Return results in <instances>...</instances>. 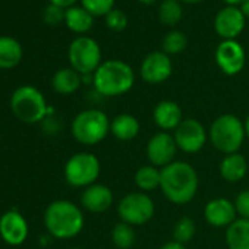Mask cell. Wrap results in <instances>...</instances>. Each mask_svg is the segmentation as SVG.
<instances>
[{"mask_svg":"<svg viewBox=\"0 0 249 249\" xmlns=\"http://www.w3.org/2000/svg\"><path fill=\"white\" fill-rule=\"evenodd\" d=\"M160 249H186V248H185L183 243H179V242H176V240H172V242L164 243Z\"/></svg>","mask_w":249,"mask_h":249,"instance_id":"35","label":"cell"},{"mask_svg":"<svg viewBox=\"0 0 249 249\" xmlns=\"http://www.w3.org/2000/svg\"><path fill=\"white\" fill-rule=\"evenodd\" d=\"M208 138L223 154H234L240 150L246 134L243 122L234 114H221L211 123Z\"/></svg>","mask_w":249,"mask_h":249,"instance_id":"4","label":"cell"},{"mask_svg":"<svg viewBox=\"0 0 249 249\" xmlns=\"http://www.w3.org/2000/svg\"><path fill=\"white\" fill-rule=\"evenodd\" d=\"M81 82H82L81 73H78L72 68H65V69L57 71L52 79L54 91L59 94H63V95L76 92L78 88L81 87Z\"/></svg>","mask_w":249,"mask_h":249,"instance_id":"23","label":"cell"},{"mask_svg":"<svg viewBox=\"0 0 249 249\" xmlns=\"http://www.w3.org/2000/svg\"><path fill=\"white\" fill-rule=\"evenodd\" d=\"M233 204H234L237 215L240 218H248L249 220V189L239 192Z\"/></svg>","mask_w":249,"mask_h":249,"instance_id":"33","label":"cell"},{"mask_svg":"<svg viewBox=\"0 0 249 249\" xmlns=\"http://www.w3.org/2000/svg\"><path fill=\"white\" fill-rule=\"evenodd\" d=\"M52 5H56V6H60V8H71L73 6V3L76 0H49Z\"/></svg>","mask_w":249,"mask_h":249,"instance_id":"34","label":"cell"},{"mask_svg":"<svg viewBox=\"0 0 249 249\" xmlns=\"http://www.w3.org/2000/svg\"><path fill=\"white\" fill-rule=\"evenodd\" d=\"M248 173V161L246 159L239 154H227L223 157L220 163V176L230 183L240 182Z\"/></svg>","mask_w":249,"mask_h":249,"instance_id":"20","label":"cell"},{"mask_svg":"<svg viewBox=\"0 0 249 249\" xmlns=\"http://www.w3.org/2000/svg\"><path fill=\"white\" fill-rule=\"evenodd\" d=\"M196 233V226L195 221L189 217H182L180 220H178V223L175 224L173 229V237L176 242L179 243H188L194 239Z\"/></svg>","mask_w":249,"mask_h":249,"instance_id":"28","label":"cell"},{"mask_svg":"<svg viewBox=\"0 0 249 249\" xmlns=\"http://www.w3.org/2000/svg\"><path fill=\"white\" fill-rule=\"evenodd\" d=\"M154 201L145 192H131L124 195L117 207L122 221L131 226H142L154 217Z\"/></svg>","mask_w":249,"mask_h":249,"instance_id":"9","label":"cell"},{"mask_svg":"<svg viewBox=\"0 0 249 249\" xmlns=\"http://www.w3.org/2000/svg\"><path fill=\"white\" fill-rule=\"evenodd\" d=\"M72 249H82V248H72Z\"/></svg>","mask_w":249,"mask_h":249,"instance_id":"41","label":"cell"},{"mask_svg":"<svg viewBox=\"0 0 249 249\" xmlns=\"http://www.w3.org/2000/svg\"><path fill=\"white\" fill-rule=\"evenodd\" d=\"M100 172V160L91 153L73 154L65 164V179L75 188H88L94 185Z\"/></svg>","mask_w":249,"mask_h":249,"instance_id":"7","label":"cell"},{"mask_svg":"<svg viewBox=\"0 0 249 249\" xmlns=\"http://www.w3.org/2000/svg\"><path fill=\"white\" fill-rule=\"evenodd\" d=\"M114 201L113 192L108 186L101 183H94L84 189L81 195V204L89 213H104Z\"/></svg>","mask_w":249,"mask_h":249,"instance_id":"17","label":"cell"},{"mask_svg":"<svg viewBox=\"0 0 249 249\" xmlns=\"http://www.w3.org/2000/svg\"><path fill=\"white\" fill-rule=\"evenodd\" d=\"M160 19L164 25L173 27L176 25L182 18V6L179 0H164L160 6Z\"/></svg>","mask_w":249,"mask_h":249,"instance_id":"27","label":"cell"},{"mask_svg":"<svg viewBox=\"0 0 249 249\" xmlns=\"http://www.w3.org/2000/svg\"><path fill=\"white\" fill-rule=\"evenodd\" d=\"M110 132V120L98 108H88L78 113L72 122V135L82 145H97Z\"/></svg>","mask_w":249,"mask_h":249,"instance_id":"5","label":"cell"},{"mask_svg":"<svg viewBox=\"0 0 249 249\" xmlns=\"http://www.w3.org/2000/svg\"><path fill=\"white\" fill-rule=\"evenodd\" d=\"M178 150L176 141L169 132H159L147 142V157L150 164L161 169L175 161Z\"/></svg>","mask_w":249,"mask_h":249,"instance_id":"11","label":"cell"},{"mask_svg":"<svg viewBox=\"0 0 249 249\" xmlns=\"http://www.w3.org/2000/svg\"><path fill=\"white\" fill-rule=\"evenodd\" d=\"M182 2H186V3H198V2H202V0H182Z\"/></svg>","mask_w":249,"mask_h":249,"instance_id":"40","label":"cell"},{"mask_svg":"<svg viewBox=\"0 0 249 249\" xmlns=\"http://www.w3.org/2000/svg\"><path fill=\"white\" fill-rule=\"evenodd\" d=\"M95 91L104 97L123 95L135 84V73L132 68L122 60L103 62L92 75Z\"/></svg>","mask_w":249,"mask_h":249,"instance_id":"2","label":"cell"},{"mask_svg":"<svg viewBox=\"0 0 249 249\" xmlns=\"http://www.w3.org/2000/svg\"><path fill=\"white\" fill-rule=\"evenodd\" d=\"M65 22L71 31L76 34H85L92 28L94 17L82 6H71L65 12Z\"/></svg>","mask_w":249,"mask_h":249,"instance_id":"22","label":"cell"},{"mask_svg":"<svg viewBox=\"0 0 249 249\" xmlns=\"http://www.w3.org/2000/svg\"><path fill=\"white\" fill-rule=\"evenodd\" d=\"M65 12L66 11H63V8L50 3L43 12V18L50 25H59L62 21H65Z\"/></svg>","mask_w":249,"mask_h":249,"instance_id":"32","label":"cell"},{"mask_svg":"<svg viewBox=\"0 0 249 249\" xmlns=\"http://www.w3.org/2000/svg\"><path fill=\"white\" fill-rule=\"evenodd\" d=\"M0 236L9 245H21L28 236V224L18 211H8L0 218Z\"/></svg>","mask_w":249,"mask_h":249,"instance_id":"16","label":"cell"},{"mask_svg":"<svg viewBox=\"0 0 249 249\" xmlns=\"http://www.w3.org/2000/svg\"><path fill=\"white\" fill-rule=\"evenodd\" d=\"M223 2H226V3H227V6H236V5L242 3L243 0H223Z\"/></svg>","mask_w":249,"mask_h":249,"instance_id":"37","label":"cell"},{"mask_svg":"<svg viewBox=\"0 0 249 249\" xmlns=\"http://www.w3.org/2000/svg\"><path fill=\"white\" fill-rule=\"evenodd\" d=\"M226 243L229 249H249V220L236 218L226 229Z\"/></svg>","mask_w":249,"mask_h":249,"instance_id":"21","label":"cell"},{"mask_svg":"<svg viewBox=\"0 0 249 249\" xmlns=\"http://www.w3.org/2000/svg\"><path fill=\"white\" fill-rule=\"evenodd\" d=\"M22 60V47L12 37H0V69H12Z\"/></svg>","mask_w":249,"mask_h":249,"instance_id":"24","label":"cell"},{"mask_svg":"<svg viewBox=\"0 0 249 249\" xmlns=\"http://www.w3.org/2000/svg\"><path fill=\"white\" fill-rule=\"evenodd\" d=\"M44 224L52 236L57 239H72L84 229V214L76 204L59 199L46 208Z\"/></svg>","mask_w":249,"mask_h":249,"instance_id":"3","label":"cell"},{"mask_svg":"<svg viewBox=\"0 0 249 249\" xmlns=\"http://www.w3.org/2000/svg\"><path fill=\"white\" fill-rule=\"evenodd\" d=\"M161 183V169L150 164V166H142L137 170L135 173V185L141 192H151L157 188H160Z\"/></svg>","mask_w":249,"mask_h":249,"instance_id":"25","label":"cell"},{"mask_svg":"<svg viewBox=\"0 0 249 249\" xmlns=\"http://www.w3.org/2000/svg\"><path fill=\"white\" fill-rule=\"evenodd\" d=\"M82 8L92 17H106L114 6V0H81Z\"/></svg>","mask_w":249,"mask_h":249,"instance_id":"30","label":"cell"},{"mask_svg":"<svg viewBox=\"0 0 249 249\" xmlns=\"http://www.w3.org/2000/svg\"><path fill=\"white\" fill-rule=\"evenodd\" d=\"M243 14L245 18H249V0H243V2L240 3V8H239Z\"/></svg>","mask_w":249,"mask_h":249,"instance_id":"36","label":"cell"},{"mask_svg":"<svg viewBox=\"0 0 249 249\" xmlns=\"http://www.w3.org/2000/svg\"><path fill=\"white\" fill-rule=\"evenodd\" d=\"M196 170L186 161H173L161 169L160 189L163 195L176 205L191 202L198 191Z\"/></svg>","mask_w":249,"mask_h":249,"instance_id":"1","label":"cell"},{"mask_svg":"<svg viewBox=\"0 0 249 249\" xmlns=\"http://www.w3.org/2000/svg\"><path fill=\"white\" fill-rule=\"evenodd\" d=\"M135 230L134 226L120 221L114 224L111 230V240L116 248L119 249H131L135 245Z\"/></svg>","mask_w":249,"mask_h":249,"instance_id":"26","label":"cell"},{"mask_svg":"<svg viewBox=\"0 0 249 249\" xmlns=\"http://www.w3.org/2000/svg\"><path fill=\"white\" fill-rule=\"evenodd\" d=\"M106 25L114 31V33H120L124 28L128 27V17L124 15L120 9H111L107 15H106Z\"/></svg>","mask_w":249,"mask_h":249,"instance_id":"31","label":"cell"},{"mask_svg":"<svg viewBox=\"0 0 249 249\" xmlns=\"http://www.w3.org/2000/svg\"><path fill=\"white\" fill-rule=\"evenodd\" d=\"M234 204L227 198H214L207 202L204 208V217L207 223L213 227H229L236 220Z\"/></svg>","mask_w":249,"mask_h":249,"instance_id":"15","label":"cell"},{"mask_svg":"<svg viewBox=\"0 0 249 249\" xmlns=\"http://www.w3.org/2000/svg\"><path fill=\"white\" fill-rule=\"evenodd\" d=\"M68 57L72 69L81 75H91L101 65V50L98 43L84 36L75 38L71 43Z\"/></svg>","mask_w":249,"mask_h":249,"instance_id":"8","label":"cell"},{"mask_svg":"<svg viewBox=\"0 0 249 249\" xmlns=\"http://www.w3.org/2000/svg\"><path fill=\"white\" fill-rule=\"evenodd\" d=\"M245 50L236 40H223L215 50L217 66L226 75H237L245 66Z\"/></svg>","mask_w":249,"mask_h":249,"instance_id":"12","label":"cell"},{"mask_svg":"<svg viewBox=\"0 0 249 249\" xmlns=\"http://www.w3.org/2000/svg\"><path fill=\"white\" fill-rule=\"evenodd\" d=\"M11 108L17 119L28 124L41 122L49 113L44 95L31 85H22L14 91Z\"/></svg>","mask_w":249,"mask_h":249,"instance_id":"6","label":"cell"},{"mask_svg":"<svg viewBox=\"0 0 249 249\" xmlns=\"http://www.w3.org/2000/svg\"><path fill=\"white\" fill-rule=\"evenodd\" d=\"M153 117L157 126L163 131H176L178 126L183 120L182 108L178 103L172 100H163L160 101L153 111Z\"/></svg>","mask_w":249,"mask_h":249,"instance_id":"18","label":"cell"},{"mask_svg":"<svg viewBox=\"0 0 249 249\" xmlns=\"http://www.w3.org/2000/svg\"><path fill=\"white\" fill-rule=\"evenodd\" d=\"M245 17L236 6L223 8L214 19V28L223 40H234L245 28Z\"/></svg>","mask_w":249,"mask_h":249,"instance_id":"14","label":"cell"},{"mask_svg":"<svg viewBox=\"0 0 249 249\" xmlns=\"http://www.w3.org/2000/svg\"><path fill=\"white\" fill-rule=\"evenodd\" d=\"M141 124L132 114L122 113L110 122V134L119 141H131L138 137Z\"/></svg>","mask_w":249,"mask_h":249,"instance_id":"19","label":"cell"},{"mask_svg":"<svg viewBox=\"0 0 249 249\" xmlns=\"http://www.w3.org/2000/svg\"><path fill=\"white\" fill-rule=\"evenodd\" d=\"M243 124H245V134H246V138L249 140V114H248L246 120L243 122Z\"/></svg>","mask_w":249,"mask_h":249,"instance_id":"38","label":"cell"},{"mask_svg":"<svg viewBox=\"0 0 249 249\" xmlns=\"http://www.w3.org/2000/svg\"><path fill=\"white\" fill-rule=\"evenodd\" d=\"M138 2H141L142 5H153L156 0H138Z\"/></svg>","mask_w":249,"mask_h":249,"instance_id":"39","label":"cell"},{"mask_svg":"<svg viewBox=\"0 0 249 249\" xmlns=\"http://www.w3.org/2000/svg\"><path fill=\"white\" fill-rule=\"evenodd\" d=\"M176 145L186 154H195L201 151L208 140V134L204 124L196 119H183L173 134Z\"/></svg>","mask_w":249,"mask_h":249,"instance_id":"10","label":"cell"},{"mask_svg":"<svg viewBox=\"0 0 249 249\" xmlns=\"http://www.w3.org/2000/svg\"><path fill=\"white\" fill-rule=\"evenodd\" d=\"M173 72V65L164 52H154L150 53L141 65V76L148 84H161L170 78Z\"/></svg>","mask_w":249,"mask_h":249,"instance_id":"13","label":"cell"},{"mask_svg":"<svg viewBox=\"0 0 249 249\" xmlns=\"http://www.w3.org/2000/svg\"><path fill=\"white\" fill-rule=\"evenodd\" d=\"M188 38L180 31H170L163 40V52L166 54H179L186 49Z\"/></svg>","mask_w":249,"mask_h":249,"instance_id":"29","label":"cell"}]
</instances>
